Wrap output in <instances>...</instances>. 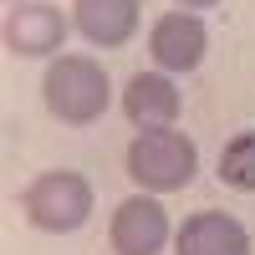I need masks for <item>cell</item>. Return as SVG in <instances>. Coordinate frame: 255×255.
<instances>
[{
    "label": "cell",
    "mask_w": 255,
    "mask_h": 255,
    "mask_svg": "<svg viewBox=\"0 0 255 255\" xmlns=\"http://www.w3.org/2000/svg\"><path fill=\"white\" fill-rule=\"evenodd\" d=\"M67 41V15L46 0H26L5 15V46L15 56H51Z\"/></svg>",
    "instance_id": "6"
},
{
    "label": "cell",
    "mask_w": 255,
    "mask_h": 255,
    "mask_svg": "<svg viewBox=\"0 0 255 255\" xmlns=\"http://www.w3.org/2000/svg\"><path fill=\"white\" fill-rule=\"evenodd\" d=\"M10 5H15V0H10Z\"/></svg>",
    "instance_id": "12"
},
{
    "label": "cell",
    "mask_w": 255,
    "mask_h": 255,
    "mask_svg": "<svg viewBox=\"0 0 255 255\" xmlns=\"http://www.w3.org/2000/svg\"><path fill=\"white\" fill-rule=\"evenodd\" d=\"M72 26L92 46H123L138 31V0H72Z\"/></svg>",
    "instance_id": "8"
},
{
    "label": "cell",
    "mask_w": 255,
    "mask_h": 255,
    "mask_svg": "<svg viewBox=\"0 0 255 255\" xmlns=\"http://www.w3.org/2000/svg\"><path fill=\"white\" fill-rule=\"evenodd\" d=\"M20 209L36 230L46 235H72V230L87 225L92 215V184L72 174V168H51V174H36L20 194Z\"/></svg>",
    "instance_id": "3"
},
{
    "label": "cell",
    "mask_w": 255,
    "mask_h": 255,
    "mask_svg": "<svg viewBox=\"0 0 255 255\" xmlns=\"http://www.w3.org/2000/svg\"><path fill=\"white\" fill-rule=\"evenodd\" d=\"M41 92H46V108L61 123H92L108 113L113 87H108V72L97 67L92 56H56L46 77H41Z\"/></svg>",
    "instance_id": "2"
},
{
    "label": "cell",
    "mask_w": 255,
    "mask_h": 255,
    "mask_svg": "<svg viewBox=\"0 0 255 255\" xmlns=\"http://www.w3.org/2000/svg\"><path fill=\"white\" fill-rule=\"evenodd\" d=\"M179 255H250V230L225 209H199L179 225Z\"/></svg>",
    "instance_id": "7"
},
{
    "label": "cell",
    "mask_w": 255,
    "mask_h": 255,
    "mask_svg": "<svg viewBox=\"0 0 255 255\" xmlns=\"http://www.w3.org/2000/svg\"><path fill=\"white\" fill-rule=\"evenodd\" d=\"M123 113L133 118L143 133H148V128H174V118H179V87L163 72H138L123 87Z\"/></svg>",
    "instance_id": "9"
},
{
    "label": "cell",
    "mask_w": 255,
    "mask_h": 255,
    "mask_svg": "<svg viewBox=\"0 0 255 255\" xmlns=\"http://www.w3.org/2000/svg\"><path fill=\"white\" fill-rule=\"evenodd\" d=\"M148 51H153L158 72H194L204 51H209V26L194 15V10H174L153 20V31H148Z\"/></svg>",
    "instance_id": "5"
},
{
    "label": "cell",
    "mask_w": 255,
    "mask_h": 255,
    "mask_svg": "<svg viewBox=\"0 0 255 255\" xmlns=\"http://www.w3.org/2000/svg\"><path fill=\"white\" fill-rule=\"evenodd\" d=\"M184 10H209V5H220V0H179Z\"/></svg>",
    "instance_id": "11"
},
{
    "label": "cell",
    "mask_w": 255,
    "mask_h": 255,
    "mask_svg": "<svg viewBox=\"0 0 255 255\" xmlns=\"http://www.w3.org/2000/svg\"><path fill=\"white\" fill-rule=\"evenodd\" d=\"M128 174H133L148 194H174V189L194 184L199 148L184 133H174V128H148V133H138L133 148H128Z\"/></svg>",
    "instance_id": "1"
},
{
    "label": "cell",
    "mask_w": 255,
    "mask_h": 255,
    "mask_svg": "<svg viewBox=\"0 0 255 255\" xmlns=\"http://www.w3.org/2000/svg\"><path fill=\"white\" fill-rule=\"evenodd\" d=\"M113 250L118 255H158L174 240V225H168V209L148 194H133L113 209Z\"/></svg>",
    "instance_id": "4"
},
{
    "label": "cell",
    "mask_w": 255,
    "mask_h": 255,
    "mask_svg": "<svg viewBox=\"0 0 255 255\" xmlns=\"http://www.w3.org/2000/svg\"><path fill=\"white\" fill-rule=\"evenodd\" d=\"M220 179L240 194H255V133H235L220 153Z\"/></svg>",
    "instance_id": "10"
}]
</instances>
